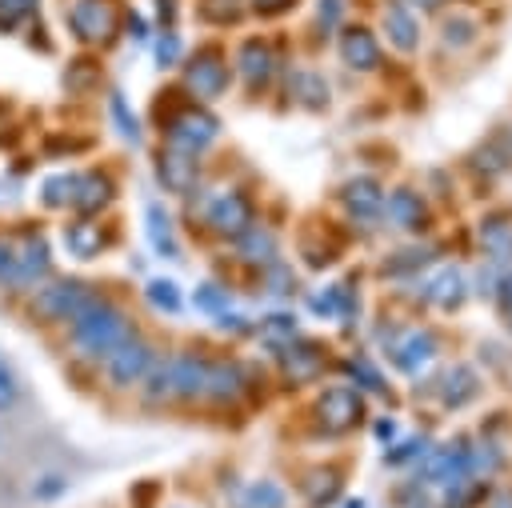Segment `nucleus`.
<instances>
[{"label":"nucleus","instance_id":"1","mask_svg":"<svg viewBox=\"0 0 512 508\" xmlns=\"http://www.w3.org/2000/svg\"><path fill=\"white\" fill-rule=\"evenodd\" d=\"M132 332V320L120 304L92 296L72 320H68V344L80 360H108V352Z\"/></svg>","mask_w":512,"mask_h":508},{"label":"nucleus","instance_id":"2","mask_svg":"<svg viewBox=\"0 0 512 508\" xmlns=\"http://www.w3.org/2000/svg\"><path fill=\"white\" fill-rule=\"evenodd\" d=\"M96 292L84 280H52V284H36V292L28 296V312L40 324H68Z\"/></svg>","mask_w":512,"mask_h":508},{"label":"nucleus","instance_id":"3","mask_svg":"<svg viewBox=\"0 0 512 508\" xmlns=\"http://www.w3.org/2000/svg\"><path fill=\"white\" fill-rule=\"evenodd\" d=\"M164 140H168V148H180V152H204L216 136H220V120L212 116V112H204V108H180V112H172L168 120H164Z\"/></svg>","mask_w":512,"mask_h":508},{"label":"nucleus","instance_id":"4","mask_svg":"<svg viewBox=\"0 0 512 508\" xmlns=\"http://www.w3.org/2000/svg\"><path fill=\"white\" fill-rule=\"evenodd\" d=\"M48 268H52L48 240L40 232H28L20 244H12V264L4 272V284H12L16 292H28L48 276Z\"/></svg>","mask_w":512,"mask_h":508},{"label":"nucleus","instance_id":"5","mask_svg":"<svg viewBox=\"0 0 512 508\" xmlns=\"http://www.w3.org/2000/svg\"><path fill=\"white\" fill-rule=\"evenodd\" d=\"M152 360H156L152 344H148L144 336L128 332V336L108 352V360H104L108 384H112V388H132V384H140V380H144V372L152 368Z\"/></svg>","mask_w":512,"mask_h":508},{"label":"nucleus","instance_id":"6","mask_svg":"<svg viewBox=\"0 0 512 508\" xmlns=\"http://www.w3.org/2000/svg\"><path fill=\"white\" fill-rule=\"evenodd\" d=\"M360 416H364V400H360L356 388L332 384V388H324L320 400H316V420H320V428H324L328 436H340V432L356 428Z\"/></svg>","mask_w":512,"mask_h":508},{"label":"nucleus","instance_id":"7","mask_svg":"<svg viewBox=\"0 0 512 508\" xmlns=\"http://www.w3.org/2000/svg\"><path fill=\"white\" fill-rule=\"evenodd\" d=\"M68 28L84 44H108L116 32V8L112 0H76L68 8Z\"/></svg>","mask_w":512,"mask_h":508},{"label":"nucleus","instance_id":"8","mask_svg":"<svg viewBox=\"0 0 512 508\" xmlns=\"http://www.w3.org/2000/svg\"><path fill=\"white\" fill-rule=\"evenodd\" d=\"M424 480L428 484H444V488H456L468 476V448L464 444H444V448H432L424 456Z\"/></svg>","mask_w":512,"mask_h":508},{"label":"nucleus","instance_id":"9","mask_svg":"<svg viewBox=\"0 0 512 508\" xmlns=\"http://www.w3.org/2000/svg\"><path fill=\"white\" fill-rule=\"evenodd\" d=\"M208 224L220 236H244L252 228V200L244 192H220L208 208Z\"/></svg>","mask_w":512,"mask_h":508},{"label":"nucleus","instance_id":"10","mask_svg":"<svg viewBox=\"0 0 512 508\" xmlns=\"http://www.w3.org/2000/svg\"><path fill=\"white\" fill-rule=\"evenodd\" d=\"M188 88L204 100H216L228 88V64L220 56V48H204L192 64H188Z\"/></svg>","mask_w":512,"mask_h":508},{"label":"nucleus","instance_id":"11","mask_svg":"<svg viewBox=\"0 0 512 508\" xmlns=\"http://www.w3.org/2000/svg\"><path fill=\"white\" fill-rule=\"evenodd\" d=\"M208 364L204 356H192V352H180L172 356V396L192 404V400H204V388H208Z\"/></svg>","mask_w":512,"mask_h":508},{"label":"nucleus","instance_id":"12","mask_svg":"<svg viewBox=\"0 0 512 508\" xmlns=\"http://www.w3.org/2000/svg\"><path fill=\"white\" fill-rule=\"evenodd\" d=\"M244 388H248V372L236 360H212L208 364V388H204V396L212 404H236L244 396Z\"/></svg>","mask_w":512,"mask_h":508},{"label":"nucleus","instance_id":"13","mask_svg":"<svg viewBox=\"0 0 512 508\" xmlns=\"http://www.w3.org/2000/svg\"><path fill=\"white\" fill-rule=\"evenodd\" d=\"M280 364H284V376H288L292 384H308V380L320 376L324 352H320V344H312V340H296V344L288 340L284 352H280Z\"/></svg>","mask_w":512,"mask_h":508},{"label":"nucleus","instance_id":"14","mask_svg":"<svg viewBox=\"0 0 512 508\" xmlns=\"http://www.w3.org/2000/svg\"><path fill=\"white\" fill-rule=\"evenodd\" d=\"M440 352V340H436V332H428V328H420V332H408L396 348H392V364L400 368V372H408V376H416L432 356Z\"/></svg>","mask_w":512,"mask_h":508},{"label":"nucleus","instance_id":"15","mask_svg":"<svg viewBox=\"0 0 512 508\" xmlns=\"http://www.w3.org/2000/svg\"><path fill=\"white\" fill-rule=\"evenodd\" d=\"M196 172H200V164H196L192 152L168 148V152L156 156V176H160V184H164L168 192H188V188L196 184Z\"/></svg>","mask_w":512,"mask_h":508},{"label":"nucleus","instance_id":"16","mask_svg":"<svg viewBox=\"0 0 512 508\" xmlns=\"http://www.w3.org/2000/svg\"><path fill=\"white\" fill-rule=\"evenodd\" d=\"M108 200H112V180H108V176H100V172H80V176L72 180V200H68V208H76L80 216L100 212Z\"/></svg>","mask_w":512,"mask_h":508},{"label":"nucleus","instance_id":"17","mask_svg":"<svg viewBox=\"0 0 512 508\" xmlns=\"http://www.w3.org/2000/svg\"><path fill=\"white\" fill-rule=\"evenodd\" d=\"M340 200H344V208H348L356 220H376V216L384 212V192H380V184L368 180V176L348 180L344 192H340Z\"/></svg>","mask_w":512,"mask_h":508},{"label":"nucleus","instance_id":"18","mask_svg":"<svg viewBox=\"0 0 512 508\" xmlns=\"http://www.w3.org/2000/svg\"><path fill=\"white\" fill-rule=\"evenodd\" d=\"M384 212H388V220H392L396 228H408V232H420V228L428 224V208H424V200H420L412 188L388 192V196H384Z\"/></svg>","mask_w":512,"mask_h":508},{"label":"nucleus","instance_id":"19","mask_svg":"<svg viewBox=\"0 0 512 508\" xmlns=\"http://www.w3.org/2000/svg\"><path fill=\"white\" fill-rule=\"evenodd\" d=\"M340 56H344L348 68L372 72V68L380 64V44H376V36H372L368 28H348V32L340 36Z\"/></svg>","mask_w":512,"mask_h":508},{"label":"nucleus","instance_id":"20","mask_svg":"<svg viewBox=\"0 0 512 508\" xmlns=\"http://www.w3.org/2000/svg\"><path fill=\"white\" fill-rule=\"evenodd\" d=\"M476 392H480V376H476L468 364H452V368L444 372V380H440V400H444V408H464V404L476 400Z\"/></svg>","mask_w":512,"mask_h":508},{"label":"nucleus","instance_id":"21","mask_svg":"<svg viewBox=\"0 0 512 508\" xmlns=\"http://www.w3.org/2000/svg\"><path fill=\"white\" fill-rule=\"evenodd\" d=\"M236 68H240V76H244L248 88H260V84L268 80V72H272V52H268V44H264V40H244L240 52H236Z\"/></svg>","mask_w":512,"mask_h":508},{"label":"nucleus","instance_id":"22","mask_svg":"<svg viewBox=\"0 0 512 508\" xmlns=\"http://www.w3.org/2000/svg\"><path fill=\"white\" fill-rule=\"evenodd\" d=\"M64 244H68V252H72L76 260H92V256H100V248H104L100 224H92L88 216H84V220L64 224Z\"/></svg>","mask_w":512,"mask_h":508},{"label":"nucleus","instance_id":"23","mask_svg":"<svg viewBox=\"0 0 512 508\" xmlns=\"http://www.w3.org/2000/svg\"><path fill=\"white\" fill-rule=\"evenodd\" d=\"M236 240H240V256H244L248 264H264V268L276 264V252H280V248H276V236H272L268 228L252 224V228H248L244 236H236Z\"/></svg>","mask_w":512,"mask_h":508},{"label":"nucleus","instance_id":"24","mask_svg":"<svg viewBox=\"0 0 512 508\" xmlns=\"http://www.w3.org/2000/svg\"><path fill=\"white\" fill-rule=\"evenodd\" d=\"M144 220H148V240H152V248L164 252V256H176L180 248H176V232H172V220H168L164 204L152 200V204L144 208Z\"/></svg>","mask_w":512,"mask_h":508},{"label":"nucleus","instance_id":"25","mask_svg":"<svg viewBox=\"0 0 512 508\" xmlns=\"http://www.w3.org/2000/svg\"><path fill=\"white\" fill-rule=\"evenodd\" d=\"M384 24H388V40H392L400 52H412V48L420 44L416 20H412V12H408L404 4H392V8H388V16H384Z\"/></svg>","mask_w":512,"mask_h":508},{"label":"nucleus","instance_id":"26","mask_svg":"<svg viewBox=\"0 0 512 508\" xmlns=\"http://www.w3.org/2000/svg\"><path fill=\"white\" fill-rule=\"evenodd\" d=\"M428 300H432L436 308H444V312L460 308V300H464V276H460L456 268H444V272L428 284Z\"/></svg>","mask_w":512,"mask_h":508},{"label":"nucleus","instance_id":"27","mask_svg":"<svg viewBox=\"0 0 512 508\" xmlns=\"http://www.w3.org/2000/svg\"><path fill=\"white\" fill-rule=\"evenodd\" d=\"M176 400L172 396V360H152V368L144 372V404H164Z\"/></svg>","mask_w":512,"mask_h":508},{"label":"nucleus","instance_id":"28","mask_svg":"<svg viewBox=\"0 0 512 508\" xmlns=\"http://www.w3.org/2000/svg\"><path fill=\"white\" fill-rule=\"evenodd\" d=\"M300 488H304V496H308L316 508H324V504L336 500V492H340V472H336V468H316V472H308V480H304Z\"/></svg>","mask_w":512,"mask_h":508},{"label":"nucleus","instance_id":"29","mask_svg":"<svg viewBox=\"0 0 512 508\" xmlns=\"http://www.w3.org/2000/svg\"><path fill=\"white\" fill-rule=\"evenodd\" d=\"M244 508H288V492L276 480H256L244 492Z\"/></svg>","mask_w":512,"mask_h":508},{"label":"nucleus","instance_id":"30","mask_svg":"<svg viewBox=\"0 0 512 508\" xmlns=\"http://www.w3.org/2000/svg\"><path fill=\"white\" fill-rule=\"evenodd\" d=\"M292 92H296L300 104H308V108L328 104V84H324L316 72H296V76H292Z\"/></svg>","mask_w":512,"mask_h":508},{"label":"nucleus","instance_id":"31","mask_svg":"<svg viewBox=\"0 0 512 508\" xmlns=\"http://www.w3.org/2000/svg\"><path fill=\"white\" fill-rule=\"evenodd\" d=\"M108 112H112V120H116V128H120V136L136 144V140H140V124H136V116L128 112V100H124L120 92H112V96H108Z\"/></svg>","mask_w":512,"mask_h":508},{"label":"nucleus","instance_id":"32","mask_svg":"<svg viewBox=\"0 0 512 508\" xmlns=\"http://www.w3.org/2000/svg\"><path fill=\"white\" fill-rule=\"evenodd\" d=\"M192 304L200 308V312H212V316H220V312H228V288H220V284H200L196 292H192Z\"/></svg>","mask_w":512,"mask_h":508},{"label":"nucleus","instance_id":"33","mask_svg":"<svg viewBox=\"0 0 512 508\" xmlns=\"http://www.w3.org/2000/svg\"><path fill=\"white\" fill-rule=\"evenodd\" d=\"M148 304L160 312H180V288L172 280H152L148 284Z\"/></svg>","mask_w":512,"mask_h":508},{"label":"nucleus","instance_id":"34","mask_svg":"<svg viewBox=\"0 0 512 508\" xmlns=\"http://www.w3.org/2000/svg\"><path fill=\"white\" fill-rule=\"evenodd\" d=\"M72 180H76V176H48L44 188H40V200H44L48 208H64V204L72 200Z\"/></svg>","mask_w":512,"mask_h":508},{"label":"nucleus","instance_id":"35","mask_svg":"<svg viewBox=\"0 0 512 508\" xmlns=\"http://www.w3.org/2000/svg\"><path fill=\"white\" fill-rule=\"evenodd\" d=\"M348 372H352L368 392H384V388H388V384H384V376L372 368V360H368V356H352V360H348Z\"/></svg>","mask_w":512,"mask_h":508},{"label":"nucleus","instance_id":"36","mask_svg":"<svg viewBox=\"0 0 512 508\" xmlns=\"http://www.w3.org/2000/svg\"><path fill=\"white\" fill-rule=\"evenodd\" d=\"M200 16L212 24H228L240 16V4L236 0H200Z\"/></svg>","mask_w":512,"mask_h":508},{"label":"nucleus","instance_id":"37","mask_svg":"<svg viewBox=\"0 0 512 508\" xmlns=\"http://www.w3.org/2000/svg\"><path fill=\"white\" fill-rule=\"evenodd\" d=\"M20 400V380H16V372H12V364L0 356V408L8 412L12 404Z\"/></svg>","mask_w":512,"mask_h":508},{"label":"nucleus","instance_id":"38","mask_svg":"<svg viewBox=\"0 0 512 508\" xmlns=\"http://www.w3.org/2000/svg\"><path fill=\"white\" fill-rule=\"evenodd\" d=\"M260 332H264L268 340H292V336H296V316L276 312V316H268V320L260 324Z\"/></svg>","mask_w":512,"mask_h":508},{"label":"nucleus","instance_id":"39","mask_svg":"<svg viewBox=\"0 0 512 508\" xmlns=\"http://www.w3.org/2000/svg\"><path fill=\"white\" fill-rule=\"evenodd\" d=\"M480 236L488 240V248H504V240L512 236V224H508L504 216H492V220L480 224Z\"/></svg>","mask_w":512,"mask_h":508},{"label":"nucleus","instance_id":"40","mask_svg":"<svg viewBox=\"0 0 512 508\" xmlns=\"http://www.w3.org/2000/svg\"><path fill=\"white\" fill-rule=\"evenodd\" d=\"M64 492H68V480L56 476V472H52V476H40V480L32 484V496H36V500H56V496H64Z\"/></svg>","mask_w":512,"mask_h":508},{"label":"nucleus","instance_id":"41","mask_svg":"<svg viewBox=\"0 0 512 508\" xmlns=\"http://www.w3.org/2000/svg\"><path fill=\"white\" fill-rule=\"evenodd\" d=\"M264 276H268V284H272V288H268L272 296H284V292H292V272H288L280 260H276V264H268V268H264Z\"/></svg>","mask_w":512,"mask_h":508},{"label":"nucleus","instance_id":"42","mask_svg":"<svg viewBox=\"0 0 512 508\" xmlns=\"http://www.w3.org/2000/svg\"><path fill=\"white\" fill-rule=\"evenodd\" d=\"M424 448H428V444H424L420 436H412V440H404L400 448H392V452H384V460H388V464H404V460H412V456H420Z\"/></svg>","mask_w":512,"mask_h":508},{"label":"nucleus","instance_id":"43","mask_svg":"<svg viewBox=\"0 0 512 508\" xmlns=\"http://www.w3.org/2000/svg\"><path fill=\"white\" fill-rule=\"evenodd\" d=\"M404 260H388V272H404V268H416V264H428L432 260V252L428 248H408V252H400Z\"/></svg>","mask_w":512,"mask_h":508},{"label":"nucleus","instance_id":"44","mask_svg":"<svg viewBox=\"0 0 512 508\" xmlns=\"http://www.w3.org/2000/svg\"><path fill=\"white\" fill-rule=\"evenodd\" d=\"M444 40H448V44H468V40H472V24H468V20H456V24L448 20V24H444Z\"/></svg>","mask_w":512,"mask_h":508},{"label":"nucleus","instance_id":"45","mask_svg":"<svg viewBox=\"0 0 512 508\" xmlns=\"http://www.w3.org/2000/svg\"><path fill=\"white\" fill-rule=\"evenodd\" d=\"M156 56H160V64H164V68H172V64H176V56H180V40L168 32V36L156 44Z\"/></svg>","mask_w":512,"mask_h":508},{"label":"nucleus","instance_id":"46","mask_svg":"<svg viewBox=\"0 0 512 508\" xmlns=\"http://www.w3.org/2000/svg\"><path fill=\"white\" fill-rule=\"evenodd\" d=\"M320 20L332 28V24L340 20V0H324V4H320Z\"/></svg>","mask_w":512,"mask_h":508},{"label":"nucleus","instance_id":"47","mask_svg":"<svg viewBox=\"0 0 512 508\" xmlns=\"http://www.w3.org/2000/svg\"><path fill=\"white\" fill-rule=\"evenodd\" d=\"M500 308H504V316H508V324H512V276L500 280Z\"/></svg>","mask_w":512,"mask_h":508},{"label":"nucleus","instance_id":"48","mask_svg":"<svg viewBox=\"0 0 512 508\" xmlns=\"http://www.w3.org/2000/svg\"><path fill=\"white\" fill-rule=\"evenodd\" d=\"M220 328H224V332H228V328H232V332H244L248 324H244V316H236V312H220Z\"/></svg>","mask_w":512,"mask_h":508},{"label":"nucleus","instance_id":"49","mask_svg":"<svg viewBox=\"0 0 512 508\" xmlns=\"http://www.w3.org/2000/svg\"><path fill=\"white\" fill-rule=\"evenodd\" d=\"M292 0H256V12H264V16H272V12H284Z\"/></svg>","mask_w":512,"mask_h":508},{"label":"nucleus","instance_id":"50","mask_svg":"<svg viewBox=\"0 0 512 508\" xmlns=\"http://www.w3.org/2000/svg\"><path fill=\"white\" fill-rule=\"evenodd\" d=\"M8 264H12V240H4V236H0V280H4Z\"/></svg>","mask_w":512,"mask_h":508},{"label":"nucleus","instance_id":"51","mask_svg":"<svg viewBox=\"0 0 512 508\" xmlns=\"http://www.w3.org/2000/svg\"><path fill=\"white\" fill-rule=\"evenodd\" d=\"M488 508H512V488H504V492H492Z\"/></svg>","mask_w":512,"mask_h":508},{"label":"nucleus","instance_id":"52","mask_svg":"<svg viewBox=\"0 0 512 508\" xmlns=\"http://www.w3.org/2000/svg\"><path fill=\"white\" fill-rule=\"evenodd\" d=\"M128 28H132L136 40H144V20H140V16H128Z\"/></svg>","mask_w":512,"mask_h":508},{"label":"nucleus","instance_id":"53","mask_svg":"<svg viewBox=\"0 0 512 508\" xmlns=\"http://www.w3.org/2000/svg\"><path fill=\"white\" fill-rule=\"evenodd\" d=\"M392 432H396V424H392V420H380V424H376V436H380V440H388Z\"/></svg>","mask_w":512,"mask_h":508},{"label":"nucleus","instance_id":"54","mask_svg":"<svg viewBox=\"0 0 512 508\" xmlns=\"http://www.w3.org/2000/svg\"><path fill=\"white\" fill-rule=\"evenodd\" d=\"M344 508H364V500H348V504H344Z\"/></svg>","mask_w":512,"mask_h":508}]
</instances>
